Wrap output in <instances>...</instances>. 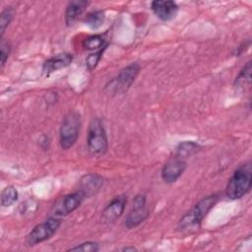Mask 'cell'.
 <instances>
[{
    "mask_svg": "<svg viewBox=\"0 0 252 252\" xmlns=\"http://www.w3.org/2000/svg\"><path fill=\"white\" fill-rule=\"evenodd\" d=\"M219 200L217 194L209 195L200 200L187 214H185L178 222V230L182 232H192L200 227L203 219L215 207Z\"/></svg>",
    "mask_w": 252,
    "mask_h": 252,
    "instance_id": "1",
    "label": "cell"
},
{
    "mask_svg": "<svg viewBox=\"0 0 252 252\" xmlns=\"http://www.w3.org/2000/svg\"><path fill=\"white\" fill-rule=\"evenodd\" d=\"M252 185V167L251 162L245 161L239 165L228 180L225 189V195L228 199L236 200L246 195Z\"/></svg>",
    "mask_w": 252,
    "mask_h": 252,
    "instance_id": "2",
    "label": "cell"
},
{
    "mask_svg": "<svg viewBox=\"0 0 252 252\" xmlns=\"http://www.w3.org/2000/svg\"><path fill=\"white\" fill-rule=\"evenodd\" d=\"M81 116L76 111H69L63 118L59 129V142L63 150L75 145L81 130Z\"/></svg>",
    "mask_w": 252,
    "mask_h": 252,
    "instance_id": "3",
    "label": "cell"
},
{
    "mask_svg": "<svg viewBox=\"0 0 252 252\" xmlns=\"http://www.w3.org/2000/svg\"><path fill=\"white\" fill-rule=\"evenodd\" d=\"M87 146L89 153L94 157L104 155L108 148L106 132L99 118H94L89 126Z\"/></svg>",
    "mask_w": 252,
    "mask_h": 252,
    "instance_id": "4",
    "label": "cell"
},
{
    "mask_svg": "<svg viewBox=\"0 0 252 252\" xmlns=\"http://www.w3.org/2000/svg\"><path fill=\"white\" fill-rule=\"evenodd\" d=\"M61 224V220L56 217H50L43 222L36 224L27 235L26 242L29 246L41 243L53 236Z\"/></svg>",
    "mask_w": 252,
    "mask_h": 252,
    "instance_id": "5",
    "label": "cell"
},
{
    "mask_svg": "<svg viewBox=\"0 0 252 252\" xmlns=\"http://www.w3.org/2000/svg\"><path fill=\"white\" fill-rule=\"evenodd\" d=\"M139 72L140 65L137 63H131L120 70L118 75L109 82L110 87H106V89H109V92L113 94L125 93L132 86Z\"/></svg>",
    "mask_w": 252,
    "mask_h": 252,
    "instance_id": "6",
    "label": "cell"
},
{
    "mask_svg": "<svg viewBox=\"0 0 252 252\" xmlns=\"http://www.w3.org/2000/svg\"><path fill=\"white\" fill-rule=\"evenodd\" d=\"M149 214L150 213L146 207L145 195H137L133 200L132 209L125 219V226L127 228H134L138 226L149 217Z\"/></svg>",
    "mask_w": 252,
    "mask_h": 252,
    "instance_id": "7",
    "label": "cell"
},
{
    "mask_svg": "<svg viewBox=\"0 0 252 252\" xmlns=\"http://www.w3.org/2000/svg\"><path fill=\"white\" fill-rule=\"evenodd\" d=\"M85 198L87 197L82 190H78L74 193L65 195L54 205L53 214L57 217L67 216L74 212L76 209H78L85 200Z\"/></svg>",
    "mask_w": 252,
    "mask_h": 252,
    "instance_id": "8",
    "label": "cell"
},
{
    "mask_svg": "<svg viewBox=\"0 0 252 252\" xmlns=\"http://www.w3.org/2000/svg\"><path fill=\"white\" fill-rule=\"evenodd\" d=\"M127 203V197L125 195H119L114 197L111 202L103 209L101 214V220L103 222H113L118 220L124 210Z\"/></svg>",
    "mask_w": 252,
    "mask_h": 252,
    "instance_id": "9",
    "label": "cell"
},
{
    "mask_svg": "<svg viewBox=\"0 0 252 252\" xmlns=\"http://www.w3.org/2000/svg\"><path fill=\"white\" fill-rule=\"evenodd\" d=\"M186 161L180 158H175L164 164L161 170V178L165 183H174L184 172Z\"/></svg>",
    "mask_w": 252,
    "mask_h": 252,
    "instance_id": "10",
    "label": "cell"
},
{
    "mask_svg": "<svg viewBox=\"0 0 252 252\" xmlns=\"http://www.w3.org/2000/svg\"><path fill=\"white\" fill-rule=\"evenodd\" d=\"M152 11L161 21H170L178 12V6L174 1L157 0L151 4Z\"/></svg>",
    "mask_w": 252,
    "mask_h": 252,
    "instance_id": "11",
    "label": "cell"
},
{
    "mask_svg": "<svg viewBox=\"0 0 252 252\" xmlns=\"http://www.w3.org/2000/svg\"><path fill=\"white\" fill-rule=\"evenodd\" d=\"M73 61V55L67 52L56 54L50 58H48L42 66V73L46 76L54 73L58 70L66 68Z\"/></svg>",
    "mask_w": 252,
    "mask_h": 252,
    "instance_id": "12",
    "label": "cell"
},
{
    "mask_svg": "<svg viewBox=\"0 0 252 252\" xmlns=\"http://www.w3.org/2000/svg\"><path fill=\"white\" fill-rule=\"evenodd\" d=\"M102 185H103V179L97 174L91 173V174L85 175L82 178L80 190H82L85 193L86 197H89L95 194Z\"/></svg>",
    "mask_w": 252,
    "mask_h": 252,
    "instance_id": "13",
    "label": "cell"
},
{
    "mask_svg": "<svg viewBox=\"0 0 252 252\" xmlns=\"http://www.w3.org/2000/svg\"><path fill=\"white\" fill-rule=\"evenodd\" d=\"M89 5L88 1L85 0H75L69 2L65 11V22L68 26L72 25L86 10Z\"/></svg>",
    "mask_w": 252,
    "mask_h": 252,
    "instance_id": "14",
    "label": "cell"
},
{
    "mask_svg": "<svg viewBox=\"0 0 252 252\" xmlns=\"http://www.w3.org/2000/svg\"><path fill=\"white\" fill-rule=\"evenodd\" d=\"M251 83V62L248 61L245 66L241 69L238 76L235 78L234 88L237 90H245V88H249Z\"/></svg>",
    "mask_w": 252,
    "mask_h": 252,
    "instance_id": "15",
    "label": "cell"
},
{
    "mask_svg": "<svg viewBox=\"0 0 252 252\" xmlns=\"http://www.w3.org/2000/svg\"><path fill=\"white\" fill-rule=\"evenodd\" d=\"M201 149L200 145L194 142L185 141L183 143H180L178 147L176 148V158H185L188 156H191L195 153H197Z\"/></svg>",
    "mask_w": 252,
    "mask_h": 252,
    "instance_id": "16",
    "label": "cell"
},
{
    "mask_svg": "<svg viewBox=\"0 0 252 252\" xmlns=\"http://www.w3.org/2000/svg\"><path fill=\"white\" fill-rule=\"evenodd\" d=\"M1 206L9 207L13 205L18 199V191L13 185H9L5 187L1 192Z\"/></svg>",
    "mask_w": 252,
    "mask_h": 252,
    "instance_id": "17",
    "label": "cell"
},
{
    "mask_svg": "<svg viewBox=\"0 0 252 252\" xmlns=\"http://www.w3.org/2000/svg\"><path fill=\"white\" fill-rule=\"evenodd\" d=\"M83 46L87 50H97V49L99 50L106 45H104V39L101 35L94 34V35H90L84 39Z\"/></svg>",
    "mask_w": 252,
    "mask_h": 252,
    "instance_id": "18",
    "label": "cell"
},
{
    "mask_svg": "<svg viewBox=\"0 0 252 252\" xmlns=\"http://www.w3.org/2000/svg\"><path fill=\"white\" fill-rule=\"evenodd\" d=\"M104 22V12L102 11H94L90 14L85 19V23L93 29L99 28Z\"/></svg>",
    "mask_w": 252,
    "mask_h": 252,
    "instance_id": "19",
    "label": "cell"
},
{
    "mask_svg": "<svg viewBox=\"0 0 252 252\" xmlns=\"http://www.w3.org/2000/svg\"><path fill=\"white\" fill-rule=\"evenodd\" d=\"M14 16V10L12 7H6L0 16V37L3 38V34L7 29V27L10 25L12 19Z\"/></svg>",
    "mask_w": 252,
    "mask_h": 252,
    "instance_id": "20",
    "label": "cell"
},
{
    "mask_svg": "<svg viewBox=\"0 0 252 252\" xmlns=\"http://www.w3.org/2000/svg\"><path fill=\"white\" fill-rule=\"evenodd\" d=\"M105 47L106 46H104L103 48H101V49H99V50L90 54L86 58V67H87L88 70L92 71V70H94L96 67V65L98 64V62H99V60L101 58V55L103 54V51H104Z\"/></svg>",
    "mask_w": 252,
    "mask_h": 252,
    "instance_id": "21",
    "label": "cell"
},
{
    "mask_svg": "<svg viewBox=\"0 0 252 252\" xmlns=\"http://www.w3.org/2000/svg\"><path fill=\"white\" fill-rule=\"evenodd\" d=\"M97 250H98V244L94 241H86L74 247H71L69 249V251H82V252H96Z\"/></svg>",
    "mask_w": 252,
    "mask_h": 252,
    "instance_id": "22",
    "label": "cell"
},
{
    "mask_svg": "<svg viewBox=\"0 0 252 252\" xmlns=\"http://www.w3.org/2000/svg\"><path fill=\"white\" fill-rule=\"evenodd\" d=\"M10 51H11V45L10 43L1 38V43H0V58H1V67H3L10 55Z\"/></svg>",
    "mask_w": 252,
    "mask_h": 252,
    "instance_id": "23",
    "label": "cell"
},
{
    "mask_svg": "<svg viewBox=\"0 0 252 252\" xmlns=\"http://www.w3.org/2000/svg\"><path fill=\"white\" fill-rule=\"evenodd\" d=\"M123 251H135V250H137L135 247H125V248H123L122 249Z\"/></svg>",
    "mask_w": 252,
    "mask_h": 252,
    "instance_id": "24",
    "label": "cell"
}]
</instances>
